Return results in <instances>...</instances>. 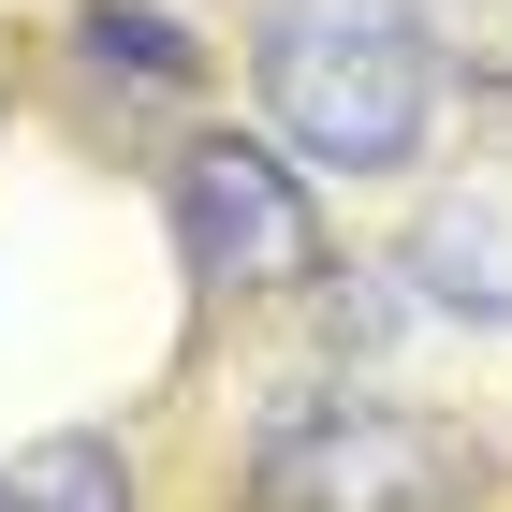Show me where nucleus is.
<instances>
[{"instance_id":"3","label":"nucleus","mask_w":512,"mask_h":512,"mask_svg":"<svg viewBox=\"0 0 512 512\" xmlns=\"http://www.w3.org/2000/svg\"><path fill=\"white\" fill-rule=\"evenodd\" d=\"M483 454L395 395H308L293 425L264 439L249 469V512H469Z\"/></svg>"},{"instance_id":"4","label":"nucleus","mask_w":512,"mask_h":512,"mask_svg":"<svg viewBox=\"0 0 512 512\" xmlns=\"http://www.w3.org/2000/svg\"><path fill=\"white\" fill-rule=\"evenodd\" d=\"M410 293L454 308V322H512V205L439 191L425 220H410Z\"/></svg>"},{"instance_id":"1","label":"nucleus","mask_w":512,"mask_h":512,"mask_svg":"<svg viewBox=\"0 0 512 512\" xmlns=\"http://www.w3.org/2000/svg\"><path fill=\"white\" fill-rule=\"evenodd\" d=\"M439 30L425 0H264L249 103L308 176H410L439 147Z\"/></svg>"},{"instance_id":"6","label":"nucleus","mask_w":512,"mask_h":512,"mask_svg":"<svg viewBox=\"0 0 512 512\" xmlns=\"http://www.w3.org/2000/svg\"><path fill=\"white\" fill-rule=\"evenodd\" d=\"M425 30H439V74L512 103V0H425Z\"/></svg>"},{"instance_id":"5","label":"nucleus","mask_w":512,"mask_h":512,"mask_svg":"<svg viewBox=\"0 0 512 512\" xmlns=\"http://www.w3.org/2000/svg\"><path fill=\"white\" fill-rule=\"evenodd\" d=\"M0 512H132V454L103 425H59L30 454H0Z\"/></svg>"},{"instance_id":"2","label":"nucleus","mask_w":512,"mask_h":512,"mask_svg":"<svg viewBox=\"0 0 512 512\" xmlns=\"http://www.w3.org/2000/svg\"><path fill=\"white\" fill-rule=\"evenodd\" d=\"M161 220H176V264L205 293H322L337 278V220H322V176L278 132H191V147L161 161Z\"/></svg>"}]
</instances>
